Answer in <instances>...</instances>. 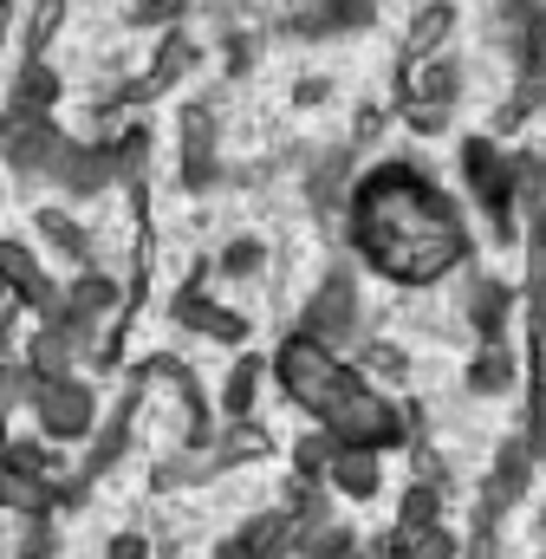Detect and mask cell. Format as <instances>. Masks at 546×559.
<instances>
[{
  "label": "cell",
  "mask_w": 546,
  "mask_h": 559,
  "mask_svg": "<svg viewBox=\"0 0 546 559\" xmlns=\"http://www.w3.org/2000/svg\"><path fill=\"white\" fill-rule=\"evenodd\" d=\"M358 228H365V254H371L378 267L404 274V280L442 274V267L455 261V248H462L449 209H442L436 195H423L416 182H404V176H391V182H378V189L365 195Z\"/></svg>",
  "instance_id": "6da1fadb"
}]
</instances>
